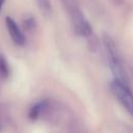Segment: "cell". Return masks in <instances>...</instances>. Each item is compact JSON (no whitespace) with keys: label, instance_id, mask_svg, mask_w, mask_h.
I'll list each match as a JSON object with an SVG mask.
<instances>
[{"label":"cell","instance_id":"cell-5","mask_svg":"<svg viewBox=\"0 0 133 133\" xmlns=\"http://www.w3.org/2000/svg\"><path fill=\"white\" fill-rule=\"evenodd\" d=\"M48 109H49V101L42 100V101H38V102L34 103L30 107L28 115L31 119H36V118L41 117L43 114H45Z\"/></svg>","mask_w":133,"mask_h":133},{"label":"cell","instance_id":"cell-7","mask_svg":"<svg viewBox=\"0 0 133 133\" xmlns=\"http://www.w3.org/2000/svg\"><path fill=\"white\" fill-rule=\"evenodd\" d=\"M9 76V64L3 55H0V77L6 79Z\"/></svg>","mask_w":133,"mask_h":133},{"label":"cell","instance_id":"cell-2","mask_svg":"<svg viewBox=\"0 0 133 133\" xmlns=\"http://www.w3.org/2000/svg\"><path fill=\"white\" fill-rule=\"evenodd\" d=\"M110 89L124 109L133 115V92L129 87L128 82L114 78L110 83Z\"/></svg>","mask_w":133,"mask_h":133},{"label":"cell","instance_id":"cell-1","mask_svg":"<svg viewBox=\"0 0 133 133\" xmlns=\"http://www.w3.org/2000/svg\"><path fill=\"white\" fill-rule=\"evenodd\" d=\"M103 45H104V49H105L109 68H110L112 74L114 75V78H117V79L128 82L126 68H125L123 58L119 54L118 48H117L114 39L110 35L104 34L103 35Z\"/></svg>","mask_w":133,"mask_h":133},{"label":"cell","instance_id":"cell-8","mask_svg":"<svg viewBox=\"0 0 133 133\" xmlns=\"http://www.w3.org/2000/svg\"><path fill=\"white\" fill-rule=\"evenodd\" d=\"M35 20L32 18V17H27L23 20V26H24V29L26 31H33L34 28H35Z\"/></svg>","mask_w":133,"mask_h":133},{"label":"cell","instance_id":"cell-6","mask_svg":"<svg viewBox=\"0 0 133 133\" xmlns=\"http://www.w3.org/2000/svg\"><path fill=\"white\" fill-rule=\"evenodd\" d=\"M35 1H36V4L43 15H45L46 17L52 16L53 8H52V3L50 0H35Z\"/></svg>","mask_w":133,"mask_h":133},{"label":"cell","instance_id":"cell-4","mask_svg":"<svg viewBox=\"0 0 133 133\" xmlns=\"http://www.w3.org/2000/svg\"><path fill=\"white\" fill-rule=\"evenodd\" d=\"M5 26H6L7 32L9 34L11 41L17 46L25 45V42H26L25 35H24L23 31L21 30V28L19 27V25L17 24V22L11 17H6L5 18Z\"/></svg>","mask_w":133,"mask_h":133},{"label":"cell","instance_id":"cell-3","mask_svg":"<svg viewBox=\"0 0 133 133\" xmlns=\"http://www.w3.org/2000/svg\"><path fill=\"white\" fill-rule=\"evenodd\" d=\"M70 15V19L74 28V31L76 34L83 36V37H88L92 33V28L88 20L85 18L84 14L80 9V6H74L71 9L68 10Z\"/></svg>","mask_w":133,"mask_h":133},{"label":"cell","instance_id":"cell-9","mask_svg":"<svg viewBox=\"0 0 133 133\" xmlns=\"http://www.w3.org/2000/svg\"><path fill=\"white\" fill-rule=\"evenodd\" d=\"M4 2H5V0H0V9L2 8V6H3V4H4Z\"/></svg>","mask_w":133,"mask_h":133}]
</instances>
